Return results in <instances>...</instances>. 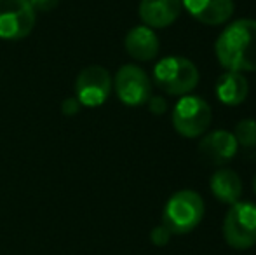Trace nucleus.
<instances>
[{"label":"nucleus","instance_id":"f257e3e1","mask_svg":"<svg viewBox=\"0 0 256 255\" xmlns=\"http://www.w3.org/2000/svg\"><path fill=\"white\" fill-rule=\"evenodd\" d=\"M214 53L226 72H256V20L230 23L220 34Z\"/></svg>","mask_w":256,"mask_h":255},{"label":"nucleus","instance_id":"f3484780","mask_svg":"<svg viewBox=\"0 0 256 255\" xmlns=\"http://www.w3.org/2000/svg\"><path fill=\"white\" fill-rule=\"evenodd\" d=\"M80 107H82L80 102H78L75 96H70V98H66L61 103V110H63L64 116H75V114H78Z\"/></svg>","mask_w":256,"mask_h":255},{"label":"nucleus","instance_id":"6e6552de","mask_svg":"<svg viewBox=\"0 0 256 255\" xmlns=\"http://www.w3.org/2000/svg\"><path fill=\"white\" fill-rule=\"evenodd\" d=\"M114 88L118 100L129 107H140L152 96V82L143 68L136 65H124L117 70Z\"/></svg>","mask_w":256,"mask_h":255},{"label":"nucleus","instance_id":"39448f33","mask_svg":"<svg viewBox=\"0 0 256 255\" xmlns=\"http://www.w3.org/2000/svg\"><path fill=\"white\" fill-rule=\"evenodd\" d=\"M211 119V107L200 96H182L172 109V128L185 138H197L204 135Z\"/></svg>","mask_w":256,"mask_h":255},{"label":"nucleus","instance_id":"423d86ee","mask_svg":"<svg viewBox=\"0 0 256 255\" xmlns=\"http://www.w3.org/2000/svg\"><path fill=\"white\" fill-rule=\"evenodd\" d=\"M37 13L30 0H0V37L21 41L32 34Z\"/></svg>","mask_w":256,"mask_h":255},{"label":"nucleus","instance_id":"7ed1b4c3","mask_svg":"<svg viewBox=\"0 0 256 255\" xmlns=\"http://www.w3.org/2000/svg\"><path fill=\"white\" fill-rule=\"evenodd\" d=\"M154 81L168 95L185 96L196 89L199 82V70L183 56H168L155 65Z\"/></svg>","mask_w":256,"mask_h":255},{"label":"nucleus","instance_id":"aec40b11","mask_svg":"<svg viewBox=\"0 0 256 255\" xmlns=\"http://www.w3.org/2000/svg\"><path fill=\"white\" fill-rule=\"evenodd\" d=\"M253 189H254V194H256V175H254V178H253Z\"/></svg>","mask_w":256,"mask_h":255},{"label":"nucleus","instance_id":"f03ea898","mask_svg":"<svg viewBox=\"0 0 256 255\" xmlns=\"http://www.w3.org/2000/svg\"><path fill=\"white\" fill-rule=\"evenodd\" d=\"M204 201L199 192L183 189L168 199L162 213V224L171 234H188L204 218Z\"/></svg>","mask_w":256,"mask_h":255},{"label":"nucleus","instance_id":"9b49d317","mask_svg":"<svg viewBox=\"0 0 256 255\" xmlns=\"http://www.w3.org/2000/svg\"><path fill=\"white\" fill-rule=\"evenodd\" d=\"M182 7V0H142L140 18L148 28H166L178 20Z\"/></svg>","mask_w":256,"mask_h":255},{"label":"nucleus","instance_id":"6ab92c4d","mask_svg":"<svg viewBox=\"0 0 256 255\" xmlns=\"http://www.w3.org/2000/svg\"><path fill=\"white\" fill-rule=\"evenodd\" d=\"M58 2H60V0H30V4L35 9V13H37V11H40V13H48V11H51L58 6Z\"/></svg>","mask_w":256,"mask_h":255},{"label":"nucleus","instance_id":"2eb2a0df","mask_svg":"<svg viewBox=\"0 0 256 255\" xmlns=\"http://www.w3.org/2000/svg\"><path fill=\"white\" fill-rule=\"evenodd\" d=\"M234 136H236L237 143H240L242 147H248V149L256 147V121L254 119L239 121L236 126Z\"/></svg>","mask_w":256,"mask_h":255},{"label":"nucleus","instance_id":"dca6fc26","mask_svg":"<svg viewBox=\"0 0 256 255\" xmlns=\"http://www.w3.org/2000/svg\"><path fill=\"white\" fill-rule=\"evenodd\" d=\"M171 236H172L171 231H169L164 224L154 227L152 232H150V239H152V243L155 246H166L169 243V239H171Z\"/></svg>","mask_w":256,"mask_h":255},{"label":"nucleus","instance_id":"f8f14e48","mask_svg":"<svg viewBox=\"0 0 256 255\" xmlns=\"http://www.w3.org/2000/svg\"><path fill=\"white\" fill-rule=\"evenodd\" d=\"M126 51L138 62H150L158 55V39L148 27H134L126 35Z\"/></svg>","mask_w":256,"mask_h":255},{"label":"nucleus","instance_id":"9d476101","mask_svg":"<svg viewBox=\"0 0 256 255\" xmlns=\"http://www.w3.org/2000/svg\"><path fill=\"white\" fill-rule=\"evenodd\" d=\"M182 6L197 21L209 27H218L232 18L234 0H182Z\"/></svg>","mask_w":256,"mask_h":255},{"label":"nucleus","instance_id":"20e7f679","mask_svg":"<svg viewBox=\"0 0 256 255\" xmlns=\"http://www.w3.org/2000/svg\"><path fill=\"white\" fill-rule=\"evenodd\" d=\"M223 238L236 250H248L256 245V204L237 201L223 220Z\"/></svg>","mask_w":256,"mask_h":255},{"label":"nucleus","instance_id":"a211bd4d","mask_svg":"<svg viewBox=\"0 0 256 255\" xmlns=\"http://www.w3.org/2000/svg\"><path fill=\"white\" fill-rule=\"evenodd\" d=\"M148 107H150V110H152L154 114H164L166 112V109H168V103H166V100L164 98H160V96H150V100L148 102Z\"/></svg>","mask_w":256,"mask_h":255},{"label":"nucleus","instance_id":"4468645a","mask_svg":"<svg viewBox=\"0 0 256 255\" xmlns=\"http://www.w3.org/2000/svg\"><path fill=\"white\" fill-rule=\"evenodd\" d=\"M212 196L218 201L226 204H234L240 199L242 196V182L240 177L236 171L228 170V168H222V170L214 171L209 182Z\"/></svg>","mask_w":256,"mask_h":255},{"label":"nucleus","instance_id":"0eeeda50","mask_svg":"<svg viewBox=\"0 0 256 255\" xmlns=\"http://www.w3.org/2000/svg\"><path fill=\"white\" fill-rule=\"evenodd\" d=\"M112 81L108 70L102 65H91L80 70L75 81V98L84 107H100L108 100L112 91Z\"/></svg>","mask_w":256,"mask_h":255},{"label":"nucleus","instance_id":"ddd939ff","mask_svg":"<svg viewBox=\"0 0 256 255\" xmlns=\"http://www.w3.org/2000/svg\"><path fill=\"white\" fill-rule=\"evenodd\" d=\"M216 96L225 105H240L248 98L250 84L246 77L237 72H225L216 81Z\"/></svg>","mask_w":256,"mask_h":255},{"label":"nucleus","instance_id":"1a4fd4ad","mask_svg":"<svg viewBox=\"0 0 256 255\" xmlns=\"http://www.w3.org/2000/svg\"><path fill=\"white\" fill-rule=\"evenodd\" d=\"M237 143L236 136L225 129H218L209 135H206L199 143V152L208 163L214 166L226 164L230 159H234L237 154Z\"/></svg>","mask_w":256,"mask_h":255}]
</instances>
